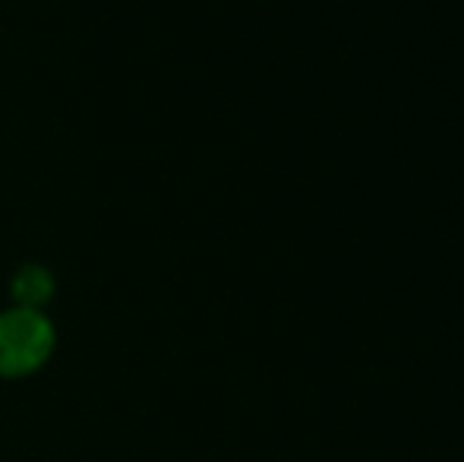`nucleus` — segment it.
<instances>
[{
	"label": "nucleus",
	"mask_w": 464,
	"mask_h": 462,
	"mask_svg": "<svg viewBox=\"0 0 464 462\" xmlns=\"http://www.w3.org/2000/svg\"><path fill=\"white\" fill-rule=\"evenodd\" d=\"M13 301L16 308H32V310H44V304L54 298V276H51L44 266L29 263L13 276Z\"/></svg>",
	"instance_id": "f03ea898"
},
{
	"label": "nucleus",
	"mask_w": 464,
	"mask_h": 462,
	"mask_svg": "<svg viewBox=\"0 0 464 462\" xmlns=\"http://www.w3.org/2000/svg\"><path fill=\"white\" fill-rule=\"evenodd\" d=\"M54 323L44 310L10 308L0 314V377L19 380L48 364L54 355Z\"/></svg>",
	"instance_id": "f257e3e1"
}]
</instances>
